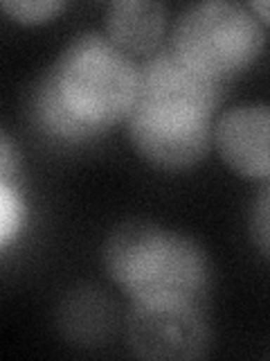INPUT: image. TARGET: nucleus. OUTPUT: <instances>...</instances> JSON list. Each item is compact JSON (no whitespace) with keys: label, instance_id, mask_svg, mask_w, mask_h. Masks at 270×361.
Segmentation results:
<instances>
[{"label":"nucleus","instance_id":"obj_1","mask_svg":"<svg viewBox=\"0 0 270 361\" xmlns=\"http://www.w3.org/2000/svg\"><path fill=\"white\" fill-rule=\"evenodd\" d=\"M138 66L106 34L82 32L41 75L30 97L32 124L50 140L84 145L127 122Z\"/></svg>","mask_w":270,"mask_h":361},{"label":"nucleus","instance_id":"obj_2","mask_svg":"<svg viewBox=\"0 0 270 361\" xmlns=\"http://www.w3.org/2000/svg\"><path fill=\"white\" fill-rule=\"evenodd\" d=\"M223 82L194 71L172 50L138 66V93L127 118L133 149L162 172H185L207 156Z\"/></svg>","mask_w":270,"mask_h":361},{"label":"nucleus","instance_id":"obj_3","mask_svg":"<svg viewBox=\"0 0 270 361\" xmlns=\"http://www.w3.org/2000/svg\"><path fill=\"white\" fill-rule=\"evenodd\" d=\"M101 259L108 278L133 302L205 305L212 287V264L202 246L194 237L155 221L131 219L112 228Z\"/></svg>","mask_w":270,"mask_h":361},{"label":"nucleus","instance_id":"obj_4","mask_svg":"<svg viewBox=\"0 0 270 361\" xmlns=\"http://www.w3.org/2000/svg\"><path fill=\"white\" fill-rule=\"evenodd\" d=\"M264 45L262 20L250 5L210 0L180 11L169 50L194 71L228 84L259 59Z\"/></svg>","mask_w":270,"mask_h":361},{"label":"nucleus","instance_id":"obj_5","mask_svg":"<svg viewBox=\"0 0 270 361\" xmlns=\"http://www.w3.org/2000/svg\"><path fill=\"white\" fill-rule=\"evenodd\" d=\"M127 341L142 359H198L210 348L205 305L133 302L127 316Z\"/></svg>","mask_w":270,"mask_h":361},{"label":"nucleus","instance_id":"obj_6","mask_svg":"<svg viewBox=\"0 0 270 361\" xmlns=\"http://www.w3.org/2000/svg\"><path fill=\"white\" fill-rule=\"evenodd\" d=\"M214 145L234 174L270 180V104H241L225 111L214 127Z\"/></svg>","mask_w":270,"mask_h":361},{"label":"nucleus","instance_id":"obj_7","mask_svg":"<svg viewBox=\"0 0 270 361\" xmlns=\"http://www.w3.org/2000/svg\"><path fill=\"white\" fill-rule=\"evenodd\" d=\"M104 30L106 37L129 56H151L165 37L167 7L153 0H117L106 7Z\"/></svg>","mask_w":270,"mask_h":361},{"label":"nucleus","instance_id":"obj_8","mask_svg":"<svg viewBox=\"0 0 270 361\" xmlns=\"http://www.w3.org/2000/svg\"><path fill=\"white\" fill-rule=\"evenodd\" d=\"M110 305L93 287L75 289L65 296L59 310L63 334L79 345H95L110 327Z\"/></svg>","mask_w":270,"mask_h":361},{"label":"nucleus","instance_id":"obj_9","mask_svg":"<svg viewBox=\"0 0 270 361\" xmlns=\"http://www.w3.org/2000/svg\"><path fill=\"white\" fill-rule=\"evenodd\" d=\"M25 203L18 185L0 183V246L7 248L22 233L25 226Z\"/></svg>","mask_w":270,"mask_h":361},{"label":"nucleus","instance_id":"obj_10","mask_svg":"<svg viewBox=\"0 0 270 361\" xmlns=\"http://www.w3.org/2000/svg\"><path fill=\"white\" fill-rule=\"evenodd\" d=\"M65 5L61 0H5L3 11L22 25H41L52 20Z\"/></svg>","mask_w":270,"mask_h":361},{"label":"nucleus","instance_id":"obj_11","mask_svg":"<svg viewBox=\"0 0 270 361\" xmlns=\"http://www.w3.org/2000/svg\"><path fill=\"white\" fill-rule=\"evenodd\" d=\"M248 224H250V237L257 251L270 259V180H266L257 192Z\"/></svg>","mask_w":270,"mask_h":361},{"label":"nucleus","instance_id":"obj_12","mask_svg":"<svg viewBox=\"0 0 270 361\" xmlns=\"http://www.w3.org/2000/svg\"><path fill=\"white\" fill-rule=\"evenodd\" d=\"M18 169H20V156L14 149V142L9 140V135L3 133V138H0V183L16 185L14 176L18 174Z\"/></svg>","mask_w":270,"mask_h":361},{"label":"nucleus","instance_id":"obj_13","mask_svg":"<svg viewBox=\"0 0 270 361\" xmlns=\"http://www.w3.org/2000/svg\"><path fill=\"white\" fill-rule=\"evenodd\" d=\"M250 9L255 11V16L259 20L270 25V0H255V3H250Z\"/></svg>","mask_w":270,"mask_h":361}]
</instances>
